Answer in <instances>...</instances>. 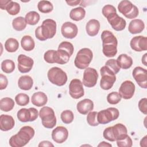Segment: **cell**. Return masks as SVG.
Segmentation results:
<instances>
[{
	"label": "cell",
	"mask_w": 147,
	"mask_h": 147,
	"mask_svg": "<svg viewBox=\"0 0 147 147\" xmlns=\"http://www.w3.org/2000/svg\"><path fill=\"white\" fill-rule=\"evenodd\" d=\"M35 131L29 126L22 127L19 131L9 139V145L11 147H22L26 145L34 137Z\"/></svg>",
	"instance_id": "obj_1"
},
{
	"label": "cell",
	"mask_w": 147,
	"mask_h": 147,
	"mask_svg": "<svg viewBox=\"0 0 147 147\" xmlns=\"http://www.w3.org/2000/svg\"><path fill=\"white\" fill-rule=\"evenodd\" d=\"M102 41V52L107 57H112L117 53L118 40L114 34L107 30H103L101 34Z\"/></svg>",
	"instance_id": "obj_2"
},
{
	"label": "cell",
	"mask_w": 147,
	"mask_h": 147,
	"mask_svg": "<svg viewBox=\"0 0 147 147\" xmlns=\"http://www.w3.org/2000/svg\"><path fill=\"white\" fill-rule=\"evenodd\" d=\"M56 22L52 19H46L35 30L36 37L40 41L53 38L56 33Z\"/></svg>",
	"instance_id": "obj_3"
},
{
	"label": "cell",
	"mask_w": 147,
	"mask_h": 147,
	"mask_svg": "<svg viewBox=\"0 0 147 147\" xmlns=\"http://www.w3.org/2000/svg\"><path fill=\"white\" fill-rule=\"evenodd\" d=\"M92 57V51L89 48H83L78 52L74 60V64L78 69H86L91 62Z\"/></svg>",
	"instance_id": "obj_4"
},
{
	"label": "cell",
	"mask_w": 147,
	"mask_h": 147,
	"mask_svg": "<svg viewBox=\"0 0 147 147\" xmlns=\"http://www.w3.org/2000/svg\"><path fill=\"white\" fill-rule=\"evenodd\" d=\"M42 125L47 129H52L56 125V117L53 109L48 106L42 107L39 111Z\"/></svg>",
	"instance_id": "obj_5"
},
{
	"label": "cell",
	"mask_w": 147,
	"mask_h": 147,
	"mask_svg": "<svg viewBox=\"0 0 147 147\" xmlns=\"http://www.w3.org/2000/svg\"><path fill=\"white\" fill-rule=\"evenodd\" d=\"M49 81L57 86H63L67 82V74L60 68L53 67L50 68L47 74Z\"/></svg>",
	"instance_id": "obj_6"
},
{
	"label": "cell",
	"mask_w": 147,
	"mask_h": 147,
	"mask_svg": "<svg viewBox=\"0 0 147 147\" xmlns=\"http://www.w3.org/2000/svg\"><path fill=\"white\" fill-rule=\"evenodd\" d=\"M101 79L100 81V86L101 88L105 90H109L113 86L116 81L115 75L106 66H103L100 69Z\"/></svg>",
	"instance_id": "obj_7"
},
{
	"label": "cell",
	"mask_w": 147,
	"mask_h": 147,
	"mask_svg": "<svg viewBox=\"0 0 147 147\" xmlns=\"http://www.w3.org/2000/svg\"><path fill=\"white\" fill-rule=\"evenodd\" d=\"M118 9L119 13L129 19L136 18L139 13L138 7L130 1L127 0L121 1L118 5Z\"/></svg>",
	"instance_id": "obj_8"
},
{
	"label": "cell",
	"mask_w": 147,
	"mask_h": 147,
	"mask_svg": "<svg viewBox=\"0 0 147 147\" xmlns=\"http://www.w3.org/2000/svg\"><path fill=\"white\" fill-rule=\"evenodd\" d=\"M119 115V112L117 108L109 107L98 113L97 119L99 123L104 125L117 119Z\"/></svg>",
	"instance_id": "obj_9"
},
{
	"label": "cell",
	"mask_w": 147,
	"mask_h": 147,
	"mask_svg": "<svg viewBox=\"0 0 147 147\" xmlns=\"http://www.w3.org/2000/svg\"><path fill=\"white\" fill-rule=\"evenodd\" d=\"M38 115V111L36 109L30 107L29 109H21L18 111L17 117L20 121L27 122L35 121L37 118Z\"/></svg>",
	"instance_id": "obj_10"
},
{
	"label": "cell",
	"mask_w": 147,
	"mask_h": 147,
	"mask_svg": "<svg viewBox=\"0 0 147 147\" xmlns=\"http://www.w3.org/2000/svg\"><path fill=\"white\" fill-rule=\"evenodd\" d=\"M98 78V74L96 70L93 68L87 67L83 73L82 83L87 87H93L96 85Z\"/></svg>",
	"instance_id": "obj_11"
},
{
	"label": "cell",
	"mask_w": 147,
	"mask_h": 147,
	"mask_svg": "<svg viewBox=\"0 0 147 147\" xmlns=\"http://www.w3.org/2000/svg\"><path fill=\"white\" fill-rule=\"evenodd\" d=\"M69 94L74 99H79L84 95L83 83L80 79H74L69 84Z\"/></svg>",
	"instance_id": "obj_12"
},
{
	"label": "cell",
	"mask_w": 147,
	"mask_h": 147,
	"mask_svg": "<svg viewBox=\"0 0 147 147\" xmlns=\"http://www.w3.org/2000/svg\"><path fill=\"white\" fill-rule=\"evenodd\" d=\"M132 75L138 85L143 88H147V70L141 67H136L133 69Z\"/></svg>",
	"instance_id": "obj_13"
},
{
	"label": "cell",
	"mask_w": 147,
	"mask_h": 147,
	"mask_svg": "<svg viewBox=\"0 0 147 147\" xmlns=\"http://www.w3.org/2000/svg\"><path fill=\"white\" fill-rule=\"evenodd\" d=\"M135 89V85L131 81L125 80L121 84L118 93L124 99H130L133 96Z\"/></svg>",
	"instance_id": "obj_14"
},
{
	"label": "cell",
	"mask_w": 147,
	"mask_h": 147,
	"mask_svg": "<svg viewBox=\"0 0 147 147\" xmlns=\"http://www.w3.org/2000/svg\"><path fill=\"white\" fill-rule=\"evenodd\" d=\"M18 69L21 73L29 72L33 67L34 61L33 60L25 55L21 54L18 56Z\"/></svg>",
	"instance_id": "obj_15"
},
{
	"label": "cell",
	"mask_w": 147,
	"mask_h": 147,
	"mask_svg": "<svg viewBox=\"0 0 147 147\" xmlns=\"http://www.w3.org/2000/svg\"><path fill=\"white\" fill-rule=\"evenodd\" d=\"M107 20L112 28L116 31L123 30L126 25V22L124 18L119 16L117 13L109 16Z\"/></svg>",
	"instance_id": "obj_16"
},
{
	"label": "cell",
	"mask_w": 147,
	"mask_h": 147,
	"mask_svg": "<svg viewBox=\"0 0 147 147\" xmlns=\"http://www.w3.org/2000/svg\"><path fill=\"white\" fill-rule=\"evenodd\" d=\"M61 32L63 37L67 38L72 39L77 36L78 29L76 24L67 21L62 25Z\"/></svg>",
	"instance_id": "obj_17"
},
{
	"label": "cell",
	"mask_w": 147,
	"mask_h": 147,
	"mask_svg": "<svg viewBox=\"0 0 147 147\" xmlns=\"http://www.w3.org/2000/svg\"><path fill=\"white\" fill-rule=\"evenodd\" d=\"M52 138L57 144L64 142L68 138V131L66 127L59 126H57L52 131Z\"/></svg>",
	"instance_id": "obj_18"
},
{
	"label": "cell",
	"mask_w": 147,
	"mask_h": 147,
	"mask_svg": "<svg viewBox=\"0 0 147 147\" xmlns=\"http://www.w3.org/2000/svg\"><path fill=\"white\" fill-rule=\"evenodd\" d=\"M131 48L136 52H141L147 50V38L142 36L133 37L130 41Z\"/></svg>",
	"instance_id": "obj_19"
},
{
	"label": "cell",
	"mask_w": 147,
	"mask_h": 147,
	"mask_svg": "<svg viewBox=\"0 0 147 147\" xmlns=\"http://www.w3.org/2000/svg\"><path fill=\"white\" fill-rule=\"evenodd\" d=\"M76 109L79 113L86 115L93 110L94 103L90 99H84L77 103Z\"/></svg>",
	"instance_id": "obj_20"
},
{
	"label": "cell",
	"mask_w": 147,
	"mask_h": 147,
	"mask_svg": "<svg viewBox=\"0 0 147 147\" xmlns=\"http://www.w3.org/2000/svg\"><path fill=\"white\" fill-rule=\"evenodd\" d=\"M15 121L13 117L9 115L2 114L0 116V129L2 131H9L13 128Z\"/></svg>",
	"instance_id": "obj_21"
},
{
	"label": "cell",
	"mask_w": 147,
	"mask_h": 147,
	"mask_svg": "<svg viewBox=\"0 0 147 147\" xmlns=\"http://www.w3.org/2000/svg\"><path fill=\"white\" fill-rule=\"evenodd\" d=\"M111 130L115 141L121 140L127 136L126 127L122 123H117L111 126Z\"/></svg>",
	"instance_id": "obj_22"
},
{
	"label": "cell",
	"mask_w": 147,
	"mask_h": 147,
	"mask_svg": "<svg viewBox=\"0 0 147 147\" xmlns=\"http://www.w3.org/2000/svg\"><path fill=\"white\" fill-rule=\"evenodd\" d=\"M70 57V55L67 52L63 49H58L57 51H55L53 55L54 63L65 64L68 62Z\"/></svg>",
	"instance_id": "obj_23"
},
{
	"label": "cell",
	"mask_w": 147,
	"mask_h": 147,
	"mask_svg": "<svg viewBox=\"0 0 147 147\" xmlns=\"http://www.w3.org/2000/svg\"><path fill=\"white\" fill-rule=\"evenodd\" d=\"M145 28L144 21L140 19H133L128 26V30L131 34H137L142 32Z\"/></svg>",
	"instance_id": "obj_24"
},
{
	"label": "cell",
	"mask_w": 147,
	"mask_h": 147,
	"mask_svg": "<svg viewBox=\"0 0 147 147\" xmlns=\"http://www.w3.org/2000/svg\"><path fill=\"white\" fill-rule=\"evenodd\" d=\"M100 29V22L95 19L89 20L86 25V32L88 36L94 37L98 34Z\"/></svg>",
	"instance_id": "obj_25"
},
{
	"label": "cell",
	"mask_w": 147,
	"mask_h": 147,
	"mask_svg": "<svg viewBox=\"0 0 147 147\" xmlns=\"http://www.w3.org/2000/svg\"><path fill=\"white\" fill-rule=\"evenodd\" d=\"M48 101L47 95L41 91L34 92L31 98L32 104L37 107H41L45 105Z\"/></svg>",
	"instance_id": "obj_26"
},
{
	"label": "cell",
	"mask_w": 147,
	"mask_h": 147,
	"mask_svg": "<svg viewBox=\"0 0 147 147\" xmlns=\"http://www.w3.org/2000/svg\"><path fill=\"white\" fill-rule=\"evenodd\" d=\"M33 85V79L29 75L21 76L18 80V87L22 90H29L32 88Z\"/></svg>",
	"instance_id": "obj_27"
},
{
	"label": "cell",
	"mask_w": 147,
	"mask_h": 147,
	"mask_svg": "<svg viewBox=\"0 0 147 147\" xmlns=\"http://www.w3.org/2000/svg\"><path fill=\"white\" fill-rule=\"evenodd\" d=\"M118 65L123 69L130 68L133 64L132 58L126 54H121L117 59Z\"/></svg>",
	"instance_id": "obj_28"
},
{
	"label": "cell",
	"mask_w": 147,
	"mask_h": 147,
	"mask_svg": "<svg viewBox=\"0 0 147 147\" xmlns=\"http://www.w3.org/2000/svg\"><path fill=\"white\" fill-rule=\"evenodd\" d=\"M86 16L84 9L81 6L72 9L69 13V17L74 21H79L83 20Z\"/></svg>",
	"instance_id": "obj_29"
},
{
	"label": "cell",
	"mask_w": 147,
	"mask_h": 147,
	"mask_svg": "<svg viewBox=\"0 0 147 147\" xmlns=\"http://www.w3.org/2000/svg\"><path fill=\"white\" fill-rule=\"evenodd\" d=\"M21 44L22 48L26 51H31L35 47L33 38L29 35H25L22 37L21 40Z\"/></svg>",
	"instance_id": "obj_30"
},
{
	"label": "cell",
	"mask_w": 147,
	"mask_h": 147,
	"mask_svg": "<svg viewBox=\"0 0 147 147\" xmlns=\"http://www.w3.org/2000/svg\"><path fill=\"white\" fill-rule=\"evenodd\" d=\"M14 107V101L9 97L3 98L0 100V109L2 111L8 112L11 111Z\"/></svg>",
	"instance_id": "obj_31"
},
{
	"label": "cell",
	"mask_w": 147,
	"mask_h": 147,
	"mask_svg": "<svg viewBox=\"0 0 147 147\" xmlns=\"http://www.w3.org/2000/svg\"><path fill=\"white\" fill-rule=\"evenodd\" d=\"M27 23L25 18L20 16L14 18L12 21V26L14 29L17 31H22L24 30L26 26Z\"/></svg>",
	"instance_id": "obj_32"
},
{
	"label": "cell",
	"mask_w": 147,
	"mask_h": 147,
	"mask_svg": "<svg viewBox=\"0 0 147 147\" xmlns=\"http://www.w3.org/2000/svg\"><path fill=\"white\" fill-rule=\"evenodd\" d=\"M26 23L30 25H36L40 19V14L35 11H30L25 15Z\"/></svg>",
	"instance_id": "obj_33"
},
{
	"label": "cell",
	"mask_w": 147,
	"mask_h": 147,
	"mask_svg": "<svg viewBox=\"0 0 147 147\" xmlns=\"http://www.w3.org/2000/svg\"><path fill=\"white\" fill-rule=\"evenodd\" d=\"M38 10L42 13H49L53 9L52 3L48 1H40L37 4Z\"/></svg>",
	"instance_id": "obj_34"
},
{
	"label": "cell",
	"mask_w": 147,
	"mask_h": 147,
	"mask_svg": "<svg viewBox=\"0 0 147 147\" xmlns=\"http://www.w3.org/2000/svg\"><path fill=\"white\" fill-rule=\"evenodd\" d=\"M19 48L18 41L14 38H8L5 43V48L8 52H14Z\"/></svg>",
	"instance_id": "obj_35"
},
{
	"label": "cell",
	"mask_w": 147,
	"mask_h": 147,
	"mask_svg": "<svg viewBox=\"0 0 147 147\" xmlns=\"http://www.w3.org/2000/svg\"><path fill=\"white\" fill-rule=\"evenodd\" d=\"M15 64L11 60L6 59L1 63V69L2 71L6 74H10L14 71L15 69Z\"/></svg>",
	"instance_id": "obj_36"
},
{
	"label": "cell",
	"mask_w": 147,
	"mask_h": 147,
	"mask_svg": "<svg viewBox=\"0 0 147 147\" xmlns=\"http://www.w3.org/2000/svg\"><path fill=\"white\" fill-rule=\"evenodd\" d=\"M6 10L10 15L15 16L19 13L20 11V5L18 3L11 1L7 5Z\"/></svg>",
	"instance_id": "obj_37"
},
{
	"label": "cell",
	"mask_w": 147,
	"mask_h": 147,
	"mask_svg": "<svg viewBox=\"0 0 147 147\" xmlns=\"http://www.w3.org/2000/svg\"><path fill=\"white\" fill-rule=\"evenodd\" d=\"M15 101L18 106H25L29 102V96L24 93H20L15 97Z\"/></svg>",
	"instance_id": "obj_38"
},
{
	"label": "cell",
	"mask_w": 147,
	"mask_h": 147,
	"mask_svg": "<svg viewBox=\"0 0 147 147\" xmlns=\"http://www.w3.org/2000/svg\"><path fill=\"white\" fill-rule=\"evenodd\" d=\"M60 118L62 122L65 124L71 123L74 118V113L72 111L69 110H66L61 113Z\"/></svg>",
	"instance_id": "obj_39"
},
{
	"label": "cell",
	"mask_w": 147,
	"mask_h": 147,
	"mask_svg": "<svg viewBox=\"0 0 147 147\" xmlns=\"http://www.w3.org/2000/svg\"><path fill=\"white\" fill-rule=\"evenodd\" d=\"M105 66L110 69L115 75L118 74L121 69V68L118 64L117 60L114 59L108 60L105 63Z\"/></svg>",
	"instance_id": "obj_40"
},
{
	"label": "cell",
	"mask_w": 147,
	"mask_h": 147,
	"mask_svg": "<svg viewBox=\"0 0 147 147\" xmlns=\"http://www.w3.org/2000/svg\"><path fill=\"white\" fill-rule=\"evenodd\" d=\"M121 96L117 92H111L107 96V102L111 105L118 104L121 100Z\"/></svg>",
	"instance_id": "obj_41"
},
{
	"label": "cell",
	"mask_w": 147,
	"mask_h": 147,
	"mask_svg": "<svg viewBox=\"0 0 147 147\" xmlns=\"http://www.w3.org/2000/svg\"><path fill=\"white\" fill-rule=\"evenodd\" d=\"M97 114L96 111H90L88 113L87 116V122L88 124L92 126H96L99 123L97 119Z\"/></svg>",
	"instance_id": "obj_42"
},
{
	"label": "cell",
	"mask_w": 147,
	"mask_h": 147,
	"mask_svg": "<svg viewBox=\"0 0 147 147\" xmlns=\"http://www.w3.org/2000/svg\"><path fill=\"white\" fill-rule=\"evenodd\" d=\"M58 49H63L65 51L67 52L69 55H70V56H71L74 53V45H72V43L68 42V41H63L61 42L59 47H58Z\"/></svg>",
	"instance_id": "obj_43"
},
{
	"label": "cell",
	"mask_w": 147,
	"mask_h": 147,
	"mask_svg": "<svg viewBox=\"0 0 147 147\" xmlns=\"http://www.w3.org/2000/svg\"><path fill=\"white\" fill-rule=\"evenodd\" d=\"M116 141L117 145L119 147H131L133 145L132 140L128 135L125 138Z\"/></svg>",
	"instance_id": "obj_44"
},
{
	"label": "cell",
	"mask_w": 147,
	"mask_h": 147,
	"mask_svg": "<svg viewBox=\"0 0 147 147\" xmlns=\"http://www.w3.org/2000/svg\"><path fill=\"white\" fill-rule=\"evenodd\" d=\"M102 13L103 16L107 18L111 14L117 13V10L114 6L111 5H106L102 8Z\"/></svg>",
	"instance_id": "obj_45"
},
{
	"label": "cell",
	"mask_w": 147,
	"mask_h": 147,
	"mask_svg": "<svg viewBox=\"0 0 147 147\" xmlns=\"http://www.w3.org/2000/svg\"><path fill=\"white\" fill-rule=\"evenodd\" d=\"M103 137L111 142H114L115 141V139L113 137V133H112V130H111V126L110 127H107V128H106L103 132Z\"/></svg>",
	"instance_id": "obj_46"
},
{
	"label": "cell",
	"mask_w": 147,
	"mask_h": 147,
	"mask_svg": "<svg viewBox=\"0 0 147 147\" xmlns=\"http://www.w3.org/2000/svg\"><path fill=\"white\" fill-rule=\"evenodd\" d=\"M138 109L140 111L144 114H147V99L146 98H142L138 102Z\"/></svg>",
	"instance_id": "obj_47"
},
{
	"label": "cell",
	"mask_w": 147,
	"mask_h": 147,
	"mask_svg": "<svg viewBox=\"0 0 147 147\" xmlns=\"http://www.w3.org/2000/svg\"><path fill=\"white\" fill-rule=\"evenodd\" d=\"M8 84V80L6 76L1 74H0V90H2L5 89Z\"/></svg>",
	"instance_id": "obj_48"
},
{
	"label": "cell",
	"mask_w": 147,
	"mask_h": 147,
	"mask_svg": "<svg viewBox=\"0 0 147 147\" xmlns=\"http://www.w3.org/2000/svg\"><path fill=\"white\" fill-rule=\"evenodd\" d=\"M11 1V0H0V8L2 10H6L7 5Z\"/></svg>",
	"instance_id": "obj_49"
},
{
	"label": "cell",
	"mask_w": 147,
	"mask_h": 147,
	"mask_svg": "<svg viewBox=\"0 0 147 147\" xmlns=\"http://www.w3.org/2000/svg\"><path fill=\"white\" fill-rule=\"evenodd\" d=\"M38 146H52L53 147L54 145L53 144H52L51 142L48 141H42L40 142Z\"/></svg>",
	"instance_id": "obj_50"
},
{
	"label": "cell",
	"mask_w": 147,
	"mask_h": 147,
	"mask_svg": "<svg viewBox=\"0 0 147 147\" xmlns=\"http://www.w3.org/2000/svg\"><path fill=\"white\" fill-rule=\"evenodd\" d=\"M66 3L71 6H76L78 4H80L81 3V1L79 0H76V1H66Z\"/></svg>",
	"instance_id": "obj_51"
},
{
	"label": "cell",
	"mask_w": 147,
	"mask_h": 147,
	"mask_svg": "<svg viewBox=\"0 0 147 147\" xmlns=\"http://www.w3.org/2000/svg\"><path fill=\"white\" fill-rule=\"evenodd\" d=\"M147 136H144L140 141V146H145L146 147L147 146Z\"/></svg>",
	"instance_id": "obj_52"
},
{
	"label": "cell",
	"mask_w": 147,
	"mask_h": 147,
	"mask_svg": "<svg viewBox=\"0 0 147 147\" xmlns=\"http://www.w3.org/2000/svg\"><path fill=\"white\" fill-rule=\"evenodd\" d=\"M98 147H100V146H104V147H111L112 146V145L107 142H105V141H102L100 142L98 145Z\"/></svg>",
	"instance_id": "obj_53"
},
{
	"label": "cell",
	"mask_w": 147,
	"mask_h": 147,
	"mask_svg": "<svg viewBox=\"0 0 147 147\" xmlns=\"http://www.w3.org/2000/svg\"><path fill=\"white\" fill-rule=\"evenodd\" d=\"M146 56H147V53H145L144 55V56L142 57V63L145 66L147 65V63H146Z\"/></svg>",
	"instance_id": "obj_54"
}]
</instances>
